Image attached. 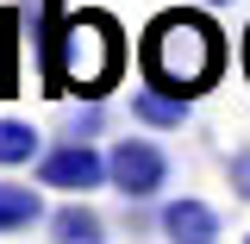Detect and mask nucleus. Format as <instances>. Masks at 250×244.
I'll return each instance as SVG.
<instances>
[{"label":"nucleus","instance_id":"ddd939ff","mask_svg":"<svg viewBox=\"0 0 250 244\" xmlns=\"http://www.w3.org/2000/svg\"><path fill=\"white\" fill-rule=\"evenodd\" d=\"M244 75H250V31H244Z\"/></svg>","mask_w":250,"mask_h":244},{"label":"nucleus","instance_id":"9d476101","mask_svg":"<svg viewBox=\"0 0 250 244\" xmlns=\"http://www.w3.org/2000/svg\"><path fill=\"white\" fill-rule=\"evenodd\" d=\"M19 38H25L19 6H0V94H19Z\"/></svg>","mask_w":250,"mask_h":244},{"label":"nucleus","instance_id":"f257e3e1","mask_svg":"<svg viewBox=\"0 0 250 244\" xmlns=\"http://www.w3.org/2000/svg\"><path fill=\"white\" fill-rule=\"evenodd\" d=\"M138 63H144V82H150V88H169V94H182V100H194V94H207L219 82V69H225V38H219V25L200 19V13H163V19H150V31H144Z\"/></svg>","mask_w":250,"mask_h":244},{"label":"nucleus","instance_id":"7ed1b4c3","mask_svg":"<svg viewBox=\"0 0 250 244\" xmlns=\"http://www.w3.org/2000/svg\"><path fill=\"white\" fill-rule=\"evenodd\" d=\"M106 188H119L125 207L163 200V188H169V151L156 138H119L106 151Z\"/></svg>","mask_w":250,"mask_h":244},{"label":"nucleus","instance_id":"1a4fd4ad","mask_svg":"<svg viewBox=\"0 0 250 244\" xmlns=\"http://www.w3.org/2000/svg\"><path fill=\"white\" fill-rule=\"evenodd\" d=\"M38 156H44V138L25 119H0V169H25Z\"/></svg>","mask_w":250,"mask_h":244},{"label":"nucleus","instance_id":"4468645a","mask_svg":"<svg viewBox=\"0 0 250 244\" xmlns=\"http://www.w3.org/2000/svg\"><path fill=\"white\" fill-rule=\"evenodd\" d=\"M207 6H231V0H207Z\"/></svg>","mask_w":250,"mask_h":244},{"label":"nucleus","instance_id":"20e7f679","mask_svg":"<svg viewBox=\"0 0 250 244\" xmlns=\"http://www.w3.org/2000/svg\"><path fill=\"white\" fill-rule=\"evenodd\" d=\"M31 169H38V188H57V194H94V188H106V151H94L88 138L44 144V156Z\"/></svg>","mask_w":250,"mask_h":244},{"label":"nucleus","instance_id":"423d86ee","mask_svg":"<svg viewBox=\"0 0 250 244\" xmlns=\"http://www.w3.org/2000/svg\"><path fill=\"white\" fill-rule=\"evenodd\" d=\"M50 244H106V219L88 207V194H69L50 213Z\"/></svg>","mask_w":250,"mask_h":244},{"label":"nucleus","instance_id":"f8f14e48","mask_svg":"<svg viewBox=\"0 0 250 244\" xmlns=\"http://www.w3.org/2000/svg\"><path fill=\"white\" fill-rule=\"evenodd\" d=\"M225 182H231L238 200H250V144H238V151L225 156Z\"/></svg>","mask_w":250,"mask_h":244},{"label":"nucleus","instance_id":"9b49d317","mask_svg":"<svg viewBox=\"0 0 250 244\" xmlns=\"http://www.w3.org/2000/svg\"><path fill=\"white\" fill-rule=\"evenodd\" d=\"M100 125H106V107H100V100H88V107H82V113H75V119L62 125V138H100Z\"/></svg>","mask_w":250,"mask_h":244},{"label":"nucleus","instance_id":"f03ea898","mask_svg":"<svg viewBox=\"0 0 250 244\" xmlns=\"http://www.w3.org/2000/svg\"><path fill=\"white\" fill-rule=\"evenodd\" d=\"M119 25L106 19V13H69V25H62V44H57V94H100L113 88V75H119Z\"/></svg>","mask_w":250,"mask_h":244},{"label":"nucleus","instance_id":"6e6552de","mask_svg":"<svg viewBox=\"0 0 250 244\" xmlns=\"http://www.w3.org/2000/svg\"><path fill=\"white\" fill-rule=\"evenodd\" d=\"M38 219H44V188L0 182V232H31Z\"/></svg>","mask_w":250,"mask_h":244},{"label":"nucleus","instance_id":"0eeeda50","mask_svg":"<svg viewBox=\"0 0 250 244\" xmlns=\"http://www.w3.org/2000/svg\"><path fill=\"white\" fill-rule=\"evenodd\" d=\"M131 119L150 125V132H182V125H188V100H182V94H169V88H150V82H144V88L131 94Z\"/></svg>","mask_w":250,"mask_h":244},{"label":"nucleus","instance_id":"2eb2a0df","mask_svg":"<svg viewBox=\"0 0 250 244\" xmlns=\"http://www.w3.org/2000/svg\"><path fill=\"white\" fill-rule=\"evenodd\" d=\"M244 244H250V232H244Z\"/></svg>","mask_w":250,"mask_h":244},{"label":"nucleus","instance_id":"39448f33","mask_svg":"<svg viewBox=\"0 0 250 244\" xmlns=\"http://www.w3.org/2000/svg\"><path fill=\"white\" fill-rule=\"evenodd\" d=\"M156 232H163V244H219V238H225L219 207H213V200H200V194H175V200H163V207H156Z\"/></svg>","mask_w":250,"mask_h":244}]
</instances>
